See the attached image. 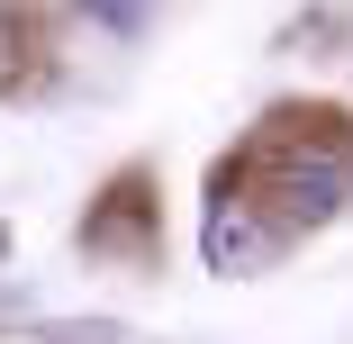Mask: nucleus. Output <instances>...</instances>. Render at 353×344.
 I'll return each instance as SVG.
<instances>
[{"mask_svg":"<svg viewBox=\"0 0 353 344\" xmlns=\"http://www.w3.org/2000/svg\"><path fill=\"white\" fill-rule=\"evenodd\" d=\"M37 54H46V28H37V10L0 0V100L37 82Z\"/></svg>","mask_w":353,"mask_h":344,"instance_id":"20e7f679","label":"nucleus"},{"mask_svg":"<svg viewBox=\"0 0 353 344\" xmlns=\"http://www.w3.org/2000/svg\"><path fill=\"white\" fill-rule=\"evenodd\" d=\"M82 245L91 254H118V263H154V199H145V172H118L109 199L82 218Z\"/></svg>","mask_w":353,"mask_h":344,"instance_id":"7ed1b4c3","label":"nucleus"},{"mask_svg":"<svg viewBox=\"0 0 353 344\" xmlns=\"http://www.w3.org/2000/svg\"><path fill=\"white\" fill-rule=\"evenodd\" d=\"M344 181H353V136H344Z\"/></svg>","mask_w":353,"mask_h":344,"instance_id":"39448f33","label":"nucleus"},{"mask_svg":"<svg viewBox=\"0 0 353 344\" xmlns=\"http://www.w3.org/2000/svg\"><path fill=\"white\" fill-rule=\"evenodd\" d=\"M199 245H208V263H218V272H263V263H281V254H290V236H281V227L254 209V199H236V190H218V199H208Z\"/></svg>","mask_w":353,"mask_h":344,"instance_id":"f03ea898","label":"nucleus"},{"mask_svg":"<svg viewBox=\"0 0 353 344\" xmlns=\"http://www.w3.org/2000/svg\"><path fill=\"white\" fill-rule=\"evenodd\" d=\"M218 190L254 199V209L299 245L308 227H326L353 199V181H344V118L335 109H272L263 136L218 172Z\"/></svg>","mask_w":353,"mask_h":344,"instance_id":"f257e3e1","label":"nucleus"}]
</instances>
